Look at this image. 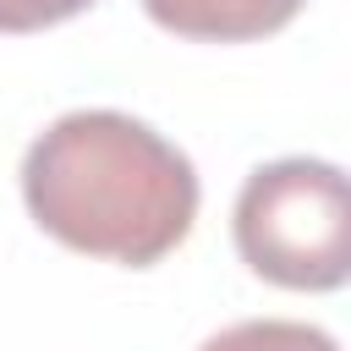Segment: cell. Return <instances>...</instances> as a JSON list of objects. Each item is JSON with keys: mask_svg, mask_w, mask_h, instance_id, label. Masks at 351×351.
<instances>
[{"mask_svg": "<svg viewBox=\"0 0 351 351\" xmlns=\"http://www.w3.org/2000/svg\"><path fill=\"white\" fill-rule=\"evenodd\" d=\"M197 351H340V340L318 324L296 318H241L219 335H208Z\"/></svg>", "mask_w": 351, "mask_h": 351, "instance_id": "obj_4", "label": "cell"}, {"mask_svg": "<svg viewBox=\"0 0 351 351\" xmlns=\"http://www.w3.org/2000/svg\"><path fill=\"white\" fill-rule=\"evenodd\" d=\"M192 159L126 110H66L22 154V203L71 252L148 269L192 236Z\"/></svg>", "mask_w": 351, "mask_h": 351, "instance_id": "obj_1", "label": "cell"}, {"mask_svg": "<svg viewBox=\"0 0 351 351\" xmlns=\"http://www.w3.org/2000/svg\"><path fill=\"white\" fill-rule=\"evenodd\" d=\"M93 0H0V33H44L55 22L82 16Z\"/></svg>", "mask_w": 351, "mask_h": 351, "instance_id": "obj_5", "label": "cell"}, {"mask_svg": "<svg viewBox=\"0 0 351 351\" xmlns=\"http://www.w3.org/2000/svg\"><path fill=\"white\" fill-rule=\"evenodd\" d=\"M307 0H143V11L176 33V38H197V44H247L263 33H280Z\"/></svg>", "mask_w": 351, "mask_h": 351, "instance_id": "obj_3", "label": "cell"}, {"mask_svg": "<svg viewBox=\"0 0 351 351\" xmlns=\"http://www.w3.org/2000/svg\"><path fill=\"white\" fill-rule=\"evenodd\" d=\"M241 263L285 291H340L351 274V181L329 159L258 165L230 208Z\"/></svg>", "mask_w": 351, "mask_h": 351, "instance_id": "obj_2", "label": "cell"}]
</instances>
